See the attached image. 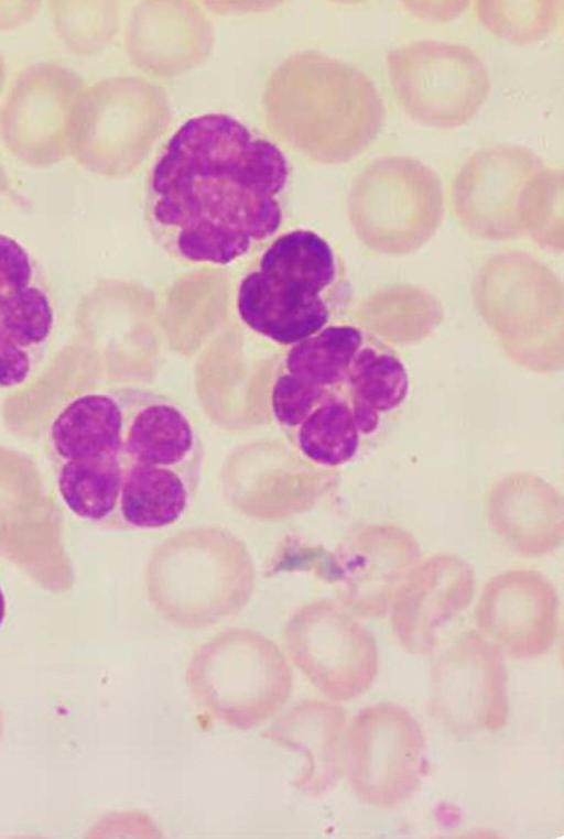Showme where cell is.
Here are the masks:
<instances>
[{
  "label": "cell",
  "instance_id": "obj_11",
  "mask_svg": "<svg viewBox=\"0 0 564 839\" xmlns=\"http://www.w3.org/2000/svg\"><path fill=\"white\" fill-rule=\"evenodd\" d=\"M522 145L498 144L475 152L454 179L453 195L460 217L485 233H507L514 211L522 208L528 186L543 167Z\"/></svg>",
  "mask_w": 564,
  "mask_h": 839
},
{
  "label": "cell",
  "instance_id": "obj_1",
  "mask_svg": "<svg viewBox=\"0 0 564 839\" xmlns=\"http://www.w3.org/2000/svg\"><path fill=\"white\" fill-rule=\"evenodd\" d=\"M290 176L282 149L240 119L193 116L170 135L151 168L150 228L183 264L229 265L280 230Z\"/></svg>",
  "mask_w": 564,
  "mask_h": 839
},
{
  "label": "cell",
  "instance_id": "obj_21",
  "mask_svg": "<svg viewBox=\"0 0 564 839\" xmlns=\"http://www.w3.org/2000/svg\"><path fill=\"white\" fill-rule=\"evenodd\" d=\"M555 1H480L478 14L491 32L513 42H533L555 26Z\"/></svg>",
  "mask_w": 564,
  "mask_h": 839
},
{
  "label": "cell",
  "instance_id": "obj_3",
  "mask_svg": "<svg viewBox=\"0 0 564 839\" xmlns=\"http://www.w3.org/2000/svg\"><path fill=\"white\" fill-rule=\"evenodd\" d=\"M185 682L212 718L254 729L280 711L293 690V672L280 647L259 633L225 631L192 654Z\"/></svg>",
  "mask_w": 564,
  "mask_h": 839
},
{
  "label": "cell",
  "instance_id": "obj_17",
  "mask_svg": "<svg viewBox=\"0 0 564 839\" xmlns=\"http://www.w3.org/2000/svg\"><path fill=\"white\" fill-rule=\"evenodd\" d=\"M344 386L359 432L368 435L378 428L381 414L404 402L410 380L399 355L367 334L348 369Z\"/></svg>",
  "mask_w": 564,
  "mask_h": 839
},
{
  "label": "cell",
  "instance_id": "obj_26",
  "mask_svg": "<svg viewBox=\"0 0 564 839\" xmlns=\"http://www.w3.org/2000/svg\"><path fill=\"white\" fill-rule=\"evenodd\" d=\"M8 175L2 165L0 164V194L4 192L8 187Z\"/></svg>",
  "mask_w": 564,
  "mask_h": 839
},
{
  "label": "cell",
  "instance_id": "obj_15",
  "mask_svg": "<svg viewBox=\"0 0 564 839\" xmlns=\"http://www.w3.org/2000/svg\"><path fill=\"white\" fill-rule=\"evenodd\" d=\"M473 587L465 576L419 577L395 596L392 625L411 654L430 656L436 651L443 626L469 603Z\"/></svg>",
  "mask_w": 564,
  "mask_h": 839
},
{
  "label": "cell",
  "instance_id": "obj_5",
  "mask_svg": "<svg viewBox=\"0 0 564 839\" xmlns=\"http://www.w3.org/2000/svg\"><path fill=\"white\" fill-rule=\"evenodd\" d=\"M390 80L404 111L415 121L452 129L469 121L490 88L487 67L466 45L420 40L387 53Z\"/></svg>",
  "mask_w": 564,
  "mask_h": 839
},
{
  "label": "cell",
  "instance_id": "obj_18",
  "mask_svg": "<svg viewBox=\"0 0 564 839\" xmlns=\"http://www.w3.org/2000/svg\"><path fill=\"white\" fill-rule=\"evenodd\" d=\"M124 466L123 455L58 464L57 489L63 502L82 520L116 525Z\"/></svg>",
  "mask_w": 564,
  "mask_h": 839
},
{
  "label": "cell",
  "instance_id": "obj_27",
  "mask_svg": "<svg viewBox=\"0 0 564 839\" xmlns=\"http://www.w3.org/2000/svg\"><path fill=\"white\" fill-rule=\"evenodd\" d=\"M6 617V599L4 595L2 592V589L0 587V625L2 624Z\"/></svg>",
  "mask_w": 564,
  "mask_h": 839
},
{
  "label": "cell",
  "instance_id": "obj_28",
  "mask_svg": "<svg viewBox=\"0 0 564 839\" xmlns=\"http://www.w3.org/2000/svg\"><path fill=\"white\" fill-rule=\"evenodd\" d=\"M0 734H1V715H0Z\"/></svg>",
  "mask_w": 564,
  "mask_h": 839
},
{
  "label": "cell",
  "instance_id": "obj_24",
  "mask_svg": "<svg viewBox=\"0 0 564 839\" xmlns=\"http://www.w3.org/2000/svg\"><path fill=\"white\" fill-rule=\"evenodd\" d=\"M39 2H0V28H12L23 24L39 9Z\"/></svg>",
  "mask_w": 564,
  "mask_h": 839
},
{
  "label": "cell",
  "instance_id": "obj_4",
  "mask_svg": "<svg viewBox=\"0 0 564 839\" xmlns=\"http://www.w3.org/2000/svg\"><path fill=\"white\" fill-rule=\"evenodd\" d=\"M421 724L404 707L380 701L360 708L346 728L345 772L362 803L392 808L411 799L430 771Z\"/></svg>",
  "mask_w": 564,
  "mask_h": 839
},
{
  "label": "cell",
  "instance_id": "obj_12",
  "mask_svg": "<svg viewBox=\"0 0 564 839\" xmlns=\"http://www.w3.org/2000/svg\"><path fill=\"white\" fill-rule=\"evenodd\" d=\"M123 457L127 462L171 467L198 478L202 440L187 411L148 389L123 386Z\"/></svg>",
  "mask_w": 564,
  "mask_h": 839
},
{
  "label": "cell",
  "instance_id": "obj_16",
  "mask_svg": "<svg viewBox=\"0 0 564 839\" xmlns=\"http://www.w3.org/2000/svg\"><path fill=\"white\" fill-rule=\"evenodd\" d=\"M198 478L171 467L127 462L116 525L156 530L176 523L188 509Z\"/></svg>",
  "mask_w": 564,
  "mask_h": 839
},
{
  "label": "cell",
  "instance_id": "obj_25",
  "mask_svg": "<svg viewBox=\"0 0 564 839\" xmlns=\"http://www.w3.org/2000/svg\"><path fill=\"white\" fill-rule=\"evenodd\" d=\"M6 76H7V67H6L4 59L0 53V92L3 88Z\"/></svg>",
  "mask_w": 564,
  "mask_h": 839
},
{
  "label": "cell",
  "instance_id": "obj_9",
  "mask_svg": "<svg viewBox=\"0 0 564 839\" xmlns=\"http://www.w3.org/2000/svg\"><path fill=\"white\" fill-rule=\"evenodd\" d=\"M442 184L426 164L410 156H381L356 176L349 194L355 225L372 241L419 239L435 225Z\"/></svg>",
  "mask_w": 564,
  "mask_h": 839
},
{
  "label": "cell",
  "instance_id": "obj_2",
  "mask_svg": "<svg viewBox=\"0 0 564 839\" xmlns=\"http://www.w3.org/2000/svg\"><path fill=\"white\" fill-rule=\"evenodd\" d=\"M348 285L341 263L319 233L293 229L275 237L240 281L236 307L254 333L292 346L332 324Z\"/></svg>",
  "mask_w": 564,
  "mask_h": 839
},
{
  "label": "cell",
  "instance_id": "obj_10",
  "mask_svg": "<svg viewBox=\"0 0 564 839\" xmlns=\"http://www.w3.org/2000/svg\"><path fill=\"white\" fill-rule=\"evenodd\" d=\"M480 635L503 656L531 660L545 654L558 634L554 589L531 575H511L489 584L477 613Z\"/></svg>",
  "mask_w": 564,
  "mask_h": 839
},
{
  "label": "cell",
  "instance_id": "obj_23",
  "mask_svg": "<svg viewBox=\"0 0 564 839\" xmlns=\"http://www.w3.org/2000/svg\"><path fill=\"white\" fill-rule=\"evenodd\" d=\"M36 357L19 346L0 327V389L26 382L34 370Z\"/></svg>",
  "mask_w": 564,
  "mask_h": 839
},
{
  "label": "cell",
  "instance_id": "obj_6",
  "mask_svg": "<svg viewBox=\"0 0 564 839\" xmlns=\"http://www.w3.org/2000/svg\"><path fill=\"white\" fill-rule=\"evenodd\" d=\"M68 67L35 63L15 78L0 109V139L21 162L47 166L72 153L85 97Z\"/></svg>",
  "mask_w": 564,
  "mask_h": 839
},
{
  "label": "cell",
  "instance_id": "obj_14",
  "mask_svg": "<svg viewBox=\"0 0 564 839\" xmlns=\"http://www.w3.org/2000/svg\"><path fill=\"white\" fill-rule=\"evenodd\" d=\"M120 388L82 394L53 419L48 445L57 464L123 455Z\"/></svg>",
  "mask_w": 564,
  "mask_h": 839
},
{
  "label": "cell",
  "instance_id": "obj_13",
  "mask_svg": "<svg viewBox=\"0 0 564 839\" xmlns=\"http://www.w3.org/2000/svg\"><path fill=\"white\" fill-rule=\"evenodd\" d=\"M346 712L321 699H304L273 722L263 736L302 756L293 786L310 797L332 791L345 772Z\"/></svg>",
  "mask_w": 564,
  "mask_h": 839
},
{
  "label": "cell",
  "instance_id": "obj_7",
  "mask_svg": "<svg viewBox=\"0 0 564 839\" xmlns=\"http://www.w3.org/2000/svg\"><path fill=\"white\" fill-rule=\"evenodd\" d=\"M503 655L478 633L454 640L432 658L430 715L457 737L496 732L509 720Z\"/></svg>",
  "mask_w": 564,
  "mask_h": 839
},
{
  "label": "cell",
  "instance_id": "obj_20",
  "mask_svg": "<svg viewBox=\"0 0 564 839\" xmlns=\"http://www.w3.org/2000/svg\"><path fill=\"white\" fill-rule=\"evenodd\" d=\"M55 324L52 297L39 281L0 305V327L19 346L36 356L51 339Z\"/></svg>",
  "mask_w": 564,
  "mask_h": 839
},
{
  "label": "cell",
  "instance_id": "obj_22",
  "mask_svg": "<svg viewBox=\"0 0 564 839\" xmlns=\"http://www.w3.org/2000/svg\"><path fill=\"white\" fill-rule=\"evenodd\" d=\"M37 270L28 250L15 239L0 233V305L37 282Z\"/></svg>",
  "mask_w": 564,
  "mask_h": 839
},
{
  "label": "cell",
  "instance_id": "obj_19",
  "mask_svg": "<svg viewBox=\"0 0 564 839\" xmlns=\"http://www.w3.org/2000/svg\"><path fill=\"white\" fill-rule=\"evenodd\" d=\"M324 386L323 401L288 437L311 461L335 467L356 455L360 432L345 386Z\"/></svg>",
  "mask_w": 564,
  "mask_h": 839
},
{
  "label": "cell",
  "instance_id": "obj_8",
  "mask_svg": "<svg viewBox=\"0 0 564 839\" xmlns=\"http://www.w3.org/2000/svg\"><path fill=\"white\" fill-rule=\"evenodd\" d=\"M285 643L296 668L333 701L357 698L377 678L375 638L332 602H319L297 613L288 628Z\"/></svg>",
  "mask_w": 564,
  "mask_h": 839
}]
</instances>
